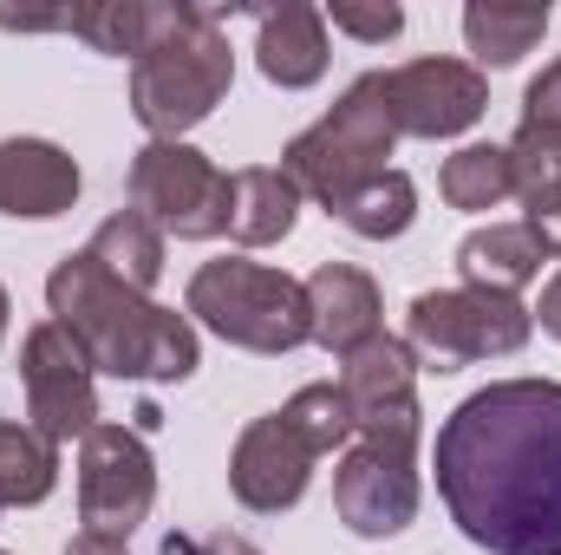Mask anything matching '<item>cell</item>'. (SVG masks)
<instances>
[{
    "label": "cell",
    "instance_id": "14",
    "mask_svg": "<svg viewBox=\"0 0 561 555\" xmlns=\"http://www.w3.org/2000/svg\"><path fill=\"white\" fill-rule=\"evenodd\" d=\"M307 287V314H313V340L327 353H359L366 340L386 333V301H379V281L353 262H320L313 275L300 281Z\"/></svg>",
    "mask_w": 561,
    "mask_h": 555
},
{
    "label": "cell",
    "instance_id": "32",
    "mask_svg": "<svg viewBox=\"0 0 561 555\" xmlns=\"http://www.w3.org/2000/svg\"><path fill=\"white\" fill-rule=\"evenodd\" d=\"M0 555H7V550H0Z\"/></svg>",
    "mask_w": 561,
    "mask_h": 555
},
{
    "label": "cell",
    "instance_id": "9",
    "mask_svg": "<svg viewBox=\"0 0 561 555\" xmlns=\"http://www.w3.org/2000/svg\"><path fill=\"white\" fill-rule=\"evenodd\" d=\"M92 360L79 353V340L59 320H39L20 333V386H26V424L46 431L53 444L85 438L99 418V386H92Z\"/></svg>",
    "mask_w": 561,
    "mask_h": 555
},
{
    "label": "cell",
    "instance_id": "13",
    "mask_svg": "<svg viewBox=\"0 0 561 555\" xmlns=\"http://www.w3.org/2000/svg\"><path fill=\"white\" fill-rule=\"evenodd\" d=\"M307 477H313V444L287 424V412H262L242 438H236V457H229V490L242 510L255 517H280L307 497Z\"/></svg>",
    "mask_w": 561,
    "mask_h": 555
},
{
    "label": "cell",
    "instance_id": "20",
    "mask_svg": "<svg viewBox=\"0 0 561 555\" xmlns=\"http://www.w3.org/2000/svg\"><path fill=\"white\" fill-rule=\"evenodd\" d=\"M59 484V444L20 418H0V510L46 503Z\"/></svg>",
    "mask_w": 561,
    "mask_h": 555
},
{
    "label": "cell",
    "instance_id": "5",
    "mask_svg": "<svg viewBox=\"0 0 561 555\" xmlns=\"http://www.w3.org/2000/svg\"><path fill=\"white\" fill-rule=\"evenodd\" d=\"M183 314L196 327H209L216 340L242 347V353H294V347L313 340L307 287L294 275H280V269H268V262H249V256L203 262L190 275Z\"/></svg>",
    "mask_w": 561,
    "mask_h": 555
},
{
    "label": "cell",
    "instance_id": "15",
    "mask_svg": "<svg viewBox=\"0 0 561 555\" xmlns=\"http://www.w3.org/2000/svg\"><path fill=\"white\" fill-rule=\"evenodd\" d=\"M79 203V163L72 150L46 138H0V216L53 223Z\"/></svg>",
    "mask_w": 561,
    "mask_h": 555
},
{
    "label": "cell",
    "instance_id": "7",
    "mask_svg": "<svg viewBox=\"0 0 561 555\" xmlns=\"http://www.w3.org/2000/svg\"><path fill=\"white\" fill-rule=\"evenodd\" d=\"M125 196H131V209L150 216L163 236H176V242H209V236H229L236 177L216 170L196 144L150 138L138 157H131Z\"/></svg>",
    "mask_w": 561,
    "mask_h": 555
},
{
    "label": "cell",
    "instance_id": "11",
    "mask_svg": "<svg viewBox=\"0 0 561 555\" xmlns=\"http://www.w3.org/2000/svg\"><path fill=\"white\" fill-rule=\"evenodd\" d=\"M340 393L353 406V438L373 444H419L424 412H419V353L392 333L366 340L359 353L340 360Z\"/></svg>",
    "mask_w": 561,
    "mask_h": 555
},
{
    "label": "cell",
    "instance_id": "25",
    "mask_svg": "<svg viewBox=\"0 0 561 555\" xmlns=\"http://www.w3.org/2000/svg\"><path fill=\"white\" fill-rule=\"evenodd\" d=\"M280 412H287V424L313 444V457H333V451L353 444V406H346L340 380H313V386H300Z\"/></svg>",
    "mask_w": 561,
    "mask_h": 555
},
{
    "label": "cell",
    "instance_id": "4",
    "mask_svg": "<svg viewBox=\"0 0 561 555\" xmlns=\"http://www.w3.org/2000/svg\"><path fill=\"white\" fill-rule=\"evenodd\" d=\"M392 144H399V125L386 112L379 72H366V79H353L340 92V105L320 125H307L300 138L280 150V170L294 177L300 196H313V203H327V216H340L366 183H379L392 170L386 163Z\"/></svg>",
    "mask_w": 561,
    "mask_h": 555
},
{
    "label": "cell",
    "instance_id": "30",
    "mask_svg": "<svg viewBox=\"0 0 561 555\" xmlns=\"http://www.w3.org/2000/svg\"><path fill=\"white\" fill-rule=\"evenodd\" d=\"M66 555H131L125 543H112V536H92V530H79L72 543H66Z\"/></svg>",
    "mask_w": 561,
    "mask_h": 555
},
{
    "label": "cell",
    "instance_id": "2",
    "mask_svg": "<svg viewBox=\"0 0 561 555\" xmlns=\"http://www.w3.org/2000/svg\"><path fill=\"white\" fill-rule=\"evenodd\" d=\"M46 307L79 340L92 373L144 380V386H176V380H190L203 366L196 320L176 314V307H157L150 294L125 287L118 275H105V262L92 249L66 256L46 275Z\"/></svg>",
    "mask_w": 561,
    "mask_h": 555
},
{
    "label": "cell",
    "instance_id": "1",
    "mask_svg": "<svg viewBox=\"0 0 561 555\" xmlns=\"http://www.w3.org/2000/svg\"><path fill=\"white\" fill-rule=\"evenodd\" d=\"M437 497L490 555H561V380H496L437 424Z\"/></svg>",
    "mask_w": 561,
    "mask_h": 555
},
{
    "label": "cell",
    "instance_id": "3",
    "mask_svg": "<svg viewBox=\"0 0 561 555\" xmlns=\"http://www.w3.org/2000/svg\"><path fill=\"white\" fill-rule=\"evenodd\" d=\"M236 86V53L222 33L216 7L196 0H157L150 39L131 59V118L150 138L183 144V132H196Z\"/></svg>",
    "mask_w": 561,
    "mask_h": 555
},
{
    "label": "cell",
    "instance_id": "21",
    "mask_svg": "<svg viewBox=\"0 0 561 555\" xmlns=\"http://www.w3.org/2000/svg\"><path fill=\"white\" fill-rule=\"evenodd\" d=\"M92 256L105 262V275H118L125 287L150 294V287L163 281V229H157L150 216H138V209H118V216L99 223Z\"/></svg>",
    "mask_w": 561,
    "mask_h": 555
},
{
    "label": "cell",
    "instance_id": "22",
    "mask_svg": "<svg viewBox=\"0 0 561 555\" xmlns=\"http://www.w3.org/2000/svg\"><path fill=\"white\" fill-rule=\"evenodd\" d=\"M542 33H549V7H496V0L463 7V39L477 53V72L483 66H516Z\"/></svg>",
    "mask_w": 561,
    "mask_h": 555
},
{
    "label": "cell",
    "instance_id": "17",
    "mask_svg": "<svg viewBox=\"0 0 561 555\" xmlns=\"http://www.w3.org/2000/svg\"><path fill=\"white\" fill-rule=\"evenodd\" d=\"M542 242L523 229V223H490V229H470L457 242V275L463 287H483V294H523L529 281L542 275Z\"/></svg>",
    "mask_w": 561,
    "mask_h": 555
},
{
    "label": "cell",
    "instance_id": "23",
    "mask_svg": "<svg viewBox=\"0 0 561 555\" xmlns=\"http://www.w3.org/2000/svg\"><path fill=\"white\" fill-rule=\"evenodd\" d=\"M150 20H157V0H79L66 7V33H79L92 53H112V59H138L144 39H150Z\"/></svg>",
    "mask_w": 561,
    "mask_h": 555
},
{
    "label": "cell",
    "instance_id": "24",
    "mask_svg": "<svg viewBox=\"0 0 561 555\" xmlns=\"http://www.w3.org/2000/svg\"><path fill=\"white\" fill-rule=\"evenodd\" d=\"M340 223H346L353 236H366V242H392V236H405V229L419 223V183H412L405 170H386L379 183H366V190L340 209Z\"/></svg>",
    "mask_w": 561,
    "mask_h": 555
},
{
    "label": "cell",
    "instance_id": "29",
    "mask_svg": "<svg viewBox=\"0 0 561 555\" xmlns=\"http://www.w3.org/2000/svg\"><path fill=\"white\" fill-rule=\"evenodd\" d=\"M536 320H542V333H556L561 340V269L549 275V287H542V307H529Z\"/></svg>",
    "mask_w": 561,
    "mask_h": 555
},
{
    "label": "cell",
    "instance_id": "19",
    "mask_svg": "<svg viewBox=\"0 0 561 555\" xmlns=\"http://www.w3.org/2000/svg\"><path fill=\"white\" fill-rule=\"evenodd\" d=\"M437 190H444V203H450V209H470V216L503 209V203L516 196L510 144H463V150H450V157H444V170H437Z\"/></svg>",
    "mask_w": 561,
    "mask_h": 555
},
{
    "label": "cell",
    "instance_id": "12",
    "mask_svg": "<svg viewBox=\"0 0 561 555\" xmlns=\"http://www.w3.org/2000/svg\"><path fill=\"white\" fill-rule=\"evenodd\" d=\"M399 138H457L490 112V79L470 59H405L379 72Z\"/></svg>",
    "mask_w": 561,
    "mask_h": 555
},
{
    "label": "cell",
    "instance_id": "18",
    "mask_svg": "<svg viewBox=\"0 0 561 555\" xmlns=\"http://www.w3.org/2000/svg\"><path fill=\"white\" fill-rule=\"evenodd\" d=\"M236 177V203H229V236L242 249H275L294 236L300 223V190L294 177L275 163H249V170H229Z\"/></svg>",
    "mask_w": 561,
    "mask_h": 555
},
{
    "label": "cell",
    "instance_id": "10",
    "mask_svg": "<svg viewBox=\"0 0 561 555\" xmlns=\"http://www.w3.org/2000/svg\"><path fill=\"white\" fill-rule=\"evenodd\" d=\"M333 510L353 536L386 543L419 517V444H373L353 438L333 471Z\"/></svg>",
    "mask_w": 561,
    "mask_h": 555
},
{
    "label": "cell",
    "instance_id": "26",
    "mask_svg": "<svg viewBox=\"0 0 561 555\" xmlns=\"http://www.w3.org/2000/svg\"><path fill=\"white\" fill-rule=\"evenodd\" d=\"M516 150H542V157H556L561 163V59H549L536 79H529V92H523V125H516Z\"/></svg>",
    "mask_w": 561,
    "mask_h": 555
},
{
    "label": "cell",
    "instance_id": "6",
    "mask_svg": "<svg viewBox=\"0 0 561 555\" xmlns=\"http://www.w3.org/2000/svg\"><path fill=\"white\" fill-rule=\"evenodd\" d=\"M529 333H536V314L523 301L483 294V287H431L405 314V347L419 353V366H437V373L523 353Z\"/></svg>",
    "mask_w": 561,
    "mask_h": 555
},
{
    "label": "cell",
    "instance_id": "28",
    "mask_svg": "<svg viewBox=\"0 0 561 555\" xmlns=\"http://www.w3.org/2000/svg\"><path fill=\"white\" fill-rule=\"evenodd\" d=\"M163 555H262L249 536H236V530H209V536H183V530H170L163 536Z\"/></svg>",
    "mask_w": 561,
    "mask_h": 555
},
{
    "label": "cell",
    "instance_id": "31",
    "mask_svg": "<svg viewBox=\"0 0 561 555\" xmlns=\"http://www.w3.org/2000/svg\"><path fill=\"white\" fill-rule=\"evenodd\" d=\"M7 314H13V301H7V287H0V340H7Z\"/></svg>",
    "mask_w": 561,
    "mask_h": 555
},
{
    "label": "cell",
    "instance_id": "16",
    "mask_svg": "<svg viewBox=\"0 0 561 555\" xmlns=\"http://www.w3.org/2000/svg\"><path fill=\"white\" fill-rule=\"evenodd\" d=\"M327 59H333V46H327V13L320 7L287 0V7L255 13V66H262L268 86L307 92V86L327 79Z\"/></svg>",
    "mask_w": 561,
    "mask_h": 555
},
{
    "label": "cell",
    "instance_id": "27",
    "mask_svg": "<svg viewBox=\"0 0 561 555\" xmlns=\"http://www.w3.org/2000/svg\"><path fill=\"white\" fill-rule=\"evenodd\" d=\"M327 26L333 33H353V39H366V46H386V39H399L405 33V7H346V0H333L327 7Z\"/></svg>",
    "mask_w": 561,
    "mask_h": 555
},
{
    "label": "cell",
    "instance_id": "8",
    "mask_svg": "<svg viewBox=\"0 0 561 555\" xmlns=\"http://www.w3.org/2000/svg\"><path fill=\"white\" fill-rule=\"evenodd\" d=\"M157 503V464L150 444L131 424H92L79 438V523L92 536L131 543L144 517Z\"/></svg>",
    "mask_w": 561,
    "mask_h": 555
}]
</instances>
